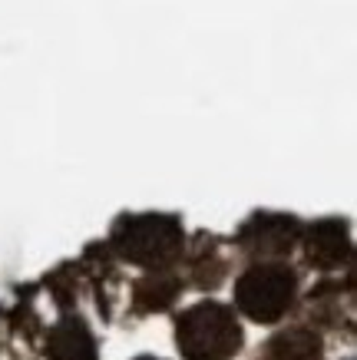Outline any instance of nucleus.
<instances>
[{"label":"nucleus","instance_id":"f257e3e1","mask_svg":"<svg viewBox=\"0 0 357 360\" xmlns=\"http://www.w3.org/2000/svg\"><path fill=\"white\" fill-rule=\"evenodd\" d=\"M238 347H242V328L232 307L202 301L179 317V350L185 360H228L238 354Z\"/></svg>","mask_w":357,"mask_h":360},{"label":"nucleus","instance_id":"f03ea898","mask_svg":"<svg viewBox=\"0 0 357 360\" xmlns=\"http://www.w3.org/2000/svg\"><path fill=\"white\" fill-rule=\"evenodd\" d=\"M116 248L136 264H165L182 251V229L165 215L123 219L116 229Z\"/></svg>","mask_w":357,"mask_h":360},{"label":"nucleus","instance_id":"7ed1b4c3","mask_svg":"<svg viewBox=\"0 0 357 360\" xmlns=\"http://www.w3.org/2000/svg\"><path fill=\"white\" fill-rule=\"evenodd\" d=\"M294 301V274L278 264H261L238 278L235 304L258 324H271L292 307Z\"/></svg>","mask_w":357,"mask_h":360},{"label":"nucleus","instance_id":"20e7f679","mask_svg":"<svg viewBox=\"0 0 357 360\" xmlns=\"http://www.w3.org/2000/svg\"><path fill=\"white\" fill-rule=\"evenodd\" d=\"M242 241L249 251H261V255H284L294 248L298 241V225L284 215H261V219L249 221L242 231Z\"/></svg>","mask_w":357,"mask_h":360},{"label":"nucleus","instance_id":"39448f33","mask_svg":"<svg viewBox=\"0 0 357 360\" xmlns=\"http://www.w3.org/2000/svg\"><path fill=\"white\" fill-rule=\"evenodd\" d=\"M46 357L50 360H96V340L87 330L83 321H63L50 330V340H46Z\"/></svg>","mask_w":357,"mask_h":360},{"label":"nucleus","instance_id":"423d86ee","mask_svg":"<svg viewBox=\"0 0 357 360\" xmlns=\"http://www.w3.org/2000/svg\"><path fill=\"white\" fill-rule=\"evenodd\" d=\"M347 229L341 221H318L308 235V258L321 268H334L347 258Z\"/></svg>","mask_w":357,"mask_h":360},{"label":"nucleus","instance_id":"0eeeda50","mask_svg":"<svg viewBox=\"0 0 357 360\" xmlns=\"http://www.w3.org/2000/svg\"><path fill=\"white\" fill-rule=\"evenodd\" d=\"M265 360H325L321 354V338L314 330L294 328L284 330L268 344L265 350Z\"/></svg>","mask_w":357,"mask_h":360},{"label":"nucleus","instance_id":"6e6552de","mask_svg":"<svg viewBox=\"0 0 357 360\" xmlns=\"http://www.w3.org/2000/svg\"><path fill=\"white\" fill-rule=\"evenodd\" d=\"M175 295H179V281L175 278H169V274H152V278H146V281L139 284V291H136V301H139L142 307H156V311H163V307H169L175 301Z\"/></svg>","mask_w":357,"mask_h":360},{"label":"nucleus","instance_id":"1a4fd4ad","mask_svg":"<svg viewBox=\"0 0 357 360\" xmlns=\"http://www.w3.org/2000/svg\"><path fill=\"white\" fill-rule=\"evenodd\" d=\"M139 360H152V357H139Z\"/></svg>","mask_w":357,"mask_h":360}]
</instances>
